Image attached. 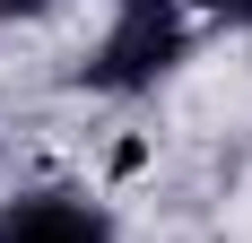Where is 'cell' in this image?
I'll return each mask as SVG.
<instances>
[{
	"instance_id": "1",
	"label": "cell",
	"mask_w": 252,
	"mask_h": 243,
	"mask_svg": "<svg viewBox=\"0 0 252 243\" xmlns=\"http://www.w3.org/2000/svg\"><path fill=\"white\" fill-rule=\"evenodd\" d=\"M174 61H183V9L174 0H122V18L104 35V52L87 61V78L130 96V87H157Z\"/></svg>"
},
{
	"instance_id": "2",
	"label": "cell",
	"mask_w": 252,
	"mask_h": 243,
	"mask_svg": "<svg viewBox=\"0 0 252 243\" xmlns=\"http://www.w3.org/2000/svg\"><path fill=\"white\" fill-rule=\"evenodd\" d=\"M0 243H113V226L70 191H26L0 209Z\"/></svg>"
},
{
	"instance_id": "3",
	"label": "cell",
	"mask_w": 252,
	"mask_h": 243,
	"mask_svg": "<svg viewBox=\"0 0 252 243\" xmlns=\"http://www.w3.org/2000/svg\"><path fill=\"white\" fill-rule=\"evenodd\" d=\"M200 9H218V18H235V26H252V0H200Z\"/></svg>"
}]
</instances>
